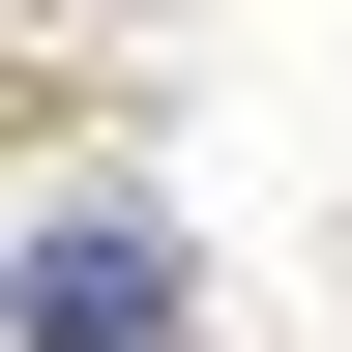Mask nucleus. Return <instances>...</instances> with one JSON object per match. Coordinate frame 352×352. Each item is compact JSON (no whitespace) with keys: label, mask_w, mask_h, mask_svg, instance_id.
Instances as JSON below:
<instances>
[{"label":"nucleus","mask_w":352,"mask_h":352,"mask_svg":"<svg viewBox=\"0 0 352 352\" xmlns=\"http://www.w3.org/2000/svg\"><path fill=\"white\" fill-rule=\"evenodd\" d=\"M0 323H30V352H176V235H147V206H59Z\"/></svg>","instance_id":"f257e3e1"}]
</instances>
